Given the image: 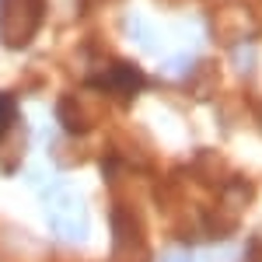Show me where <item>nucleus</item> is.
Segmentation results:
<instances>
[{
  "instance_id": "obj_1",
  "label": "nucleus",
  "mask_w": 262,
  "mask_h": 262,
  "mask_svg": "<svg viewBox=\"0 0 262 262\" xmlns=\"http://www.w3.org/2000/svg\"><path fill=\"white\" fill-rule=\"evenodd\" d=\"M11 119H14V101L7 98V95H0V129H4Z\"/></svg>"
}]
</instances>
